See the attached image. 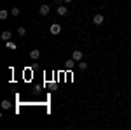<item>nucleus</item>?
Returning <instances> with one entry per match:
<instances>
[{
  "label": "nucleus",
  "instance_id": "1",
  "mask_svg": "<svg viewBox=\"0 0 131 130\" xmlns=\"http://www.w3.org/2000/svg\"><path fill=\"white\" fill-rule=\"evenodd\" d=\"M49 32L52 33V35H60V33H61V25L52 23V25H51V28H49Z\"/></svg>",
  "mask_w": 131,
  "mask_h": 130
},
{
  "label": "nucleus",
  "instance_id": "2",
  "mask_svg": "<svg viewBox=\"0 0 131 130\" xmlns=\"http://www.w3.org/2000/svg\"><path fill=\"white\" fill-rule=\"evenodd\" d=\"M49 11H51V7L47 5V4H42L40 7H39V14H40V16H47Z\"/></svg>",
  "mask_w": 131,
  "mask_h": 130
},
{
  "label": "nucleus",
  "instance_id": "3",
  "mask_svg": "<svg viewBox=\"0 0 131 130\" xmlns=\"http://www.w3.org/2000/svg\"><path fill=\"white\" fill-rule=\"evenodd\" d=\"M82 56H84V55H82V51H81V49H73V51H72V58H73L75 62H81V60H82Z\"/></svg>",
  "mask_w": 131,
  "mask_h": 130
},
{
  "label": "nucleus",
  "instance_id": "4",
  "mask_svg": "<svg viewBox=\"0 0 131 130\" xmlns=\"http://www.w3.org/2000/svg\"><path fill=\"white\" fill-rule=\"evenodd\" d=\"M103 21H105L103 14H94V16H93V25H96V27H98V25H101Z\"/></svg>",
  "mask_w": 131,
  "mask_h": 130
},
{
  "label": "nucleus",
  "instance_id": "5",
  "mask_svg": "<svg viewBox=\"0 0 131 130\" xmlns=\"http://www.w3.org/2000/svg\"><path fill=\"white\" fill-rule=\"evenodd\" d=\"M56 12H58V16H67L68 14V7L67 5H58V11Z\"/></svg>",
  "mask_w": 131,
  "mask_h": 130
},
{
  "label": "nucleus",
  "instance_id": "6",
  "mask_svg": "<svg viewBox=\"0 0 131 130\" xmlns=\"http://www.w3.org/2000/svg\"><path fill=\"white\" fill-rule=\"evenodd\" d=\"M30 58L31 60H39V58H40V49H37V48L31 49L30 51Z\"/></svg>",
  "mask_w": 131,
  "mask_h": 130
},
{
  "label": "nucleus",
  "instance_id": "7",
  "mask_svg": "<svg viewBox=\"0 0 131 130\" xmlns=\"http://www.w3.org/2000/svg\"><path fill=\"white\" fill-rule=\"evenodd\" d=\"M75 63H77V62L73 60V58H70V60H67V62H65V67H67V70H72L73 67H75Z\"/></svg>",
  "mask_w": 131,
  "mask_h": 130
},
{
  "label": "nucleus",
  "instance_id": "8",
  "mask_svg": "<svg viewBox=\"0 0 131 130\" xmlns=\"http://www.w3.org/2000/svg\"><path fill=\"white\" fill-rule=\"evenodd\" d=\"M5 48L10 51H14V49H18V46H16V42H12V40H5Z\"/></svg>",
  "mask_w": 131,
  "mask_h": 130
},
{
  "label": "nucleus",
  "instance_id": "9",
  "mask_svg": "<svg viewBox=\"0 0 131 130\" xmlns=\"http://www.w3.org/2000/svg\"><path fill=\"white\" fill-rule=\"evenodd\" d=\"M19 7H12V9H10V14H12V16H14V18H18V16H19Z\"/></svg>",
  "mask_w": 131,
  "mask_h": 130
},
{
  "label": "nucleus",
  "instance_id": "10",
  "mask_svg": "<svg viewBox=\"0 0 131 130\" xmlns=\"http://www.w3.org/2000/svg\"><path fill=\"white\" fill-rule=\"evenodd\" d=\"M2 39H4V40H10V32L9 30L2 32Z\"/></svg>",
  "mask_w": 131,
  "mask_h": 130
},
{
  "label": "nucleus",
  "instance_id": "11",
  "mask_svg": "<svg viewBox=\"0 0 131 130\" xmlns=\"http://www.w3.org/2000/svg\"><path fill=\"white\" fill-rule=\"evenodd\" d=\"M7 16H9V12H7L5 9L0 11V20H7Z\"/></svg>",
  "mask_w": 131,
  "mask_h": 130
},
{
  "label": "nucleus",
  "instance_id": "12",
  "mask_svg": "<svg viewBox=\"0 0 131 130\" xmlns=\"http://www.w3.org/2000/svg\"><path fill=\"white\" fill-rule=\"evenodd\" d=\"M18 35L25 37V35H26V28H25V27H19V28H18Z\"/></svg>",
  "mask_w": 131,
  "mask_h": 130
},
{
  "label": "nucleus",
  "instance_id": "13",
  "mask_svg": "<svg viewBox=\"0 0 131 130\" xmlns=\"http://www.w3.org/2000/svg\"><path fill=\"white\" fill-rule=\"evenodd\" d=\"M77 63H79V69H81V70H86V69H88V63H86V62H77Z\"/></svg>",
  "mask_w": 131,
  "mask_h": 130
},
{
  "label": "nucleus",
  "instance_id": "14",
  "mask_svg": "<svg viewBox=\"0 0 131 130\" xmlns=\"http://www.w3.org/2000/svg\"><path fill=\"white\" fill-rule=\"evenodd\" d=\"M10 107V102L9 100H4V102H2V109H9Z\"/></svg>",
  "mask_w": 131,
  "mask_h": 130
},
{
  "label": "nucleus",
  "instance_id": "15",
  "mask_svg": "<svg viewBox=\"0 0 131 130\" xmlns=\"http://www.w3.org/2000/svg\"><path fill=\"white\" fill-rule=\"evenodd\" d=\"M54 2H56L58 5H61V2H65V0H54Z\"/></svg>",
  "mask_w": 131,
  "mask_h": 130
},
{
  "label": "nucleus",
  "instance_id": "16",
  "mask_svg": "<svg viewBox=\"0 0 131 130\" xmlns=\"http://www.w3.org/2000/svg\"><path fill=\"white\" fill-rule=\"evenodd\" d=\"M70 2H72V0H65V4H70Z\"/></svg>",
  "mask_w": 131,
  "mask_h": 130
}]
</instances>
